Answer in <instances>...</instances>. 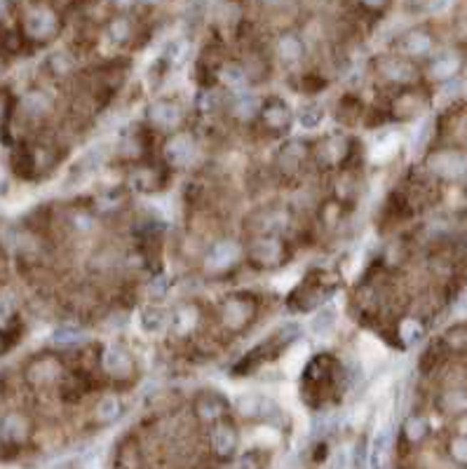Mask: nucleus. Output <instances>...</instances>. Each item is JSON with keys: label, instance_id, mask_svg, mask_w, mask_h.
Instances as JSON below:
<instances>
[{"label": "nucleus", "instance_id": "nucleus-13", "mask_svg": "<svg viewBox=\"0 0 467 469\" xmlns=\"http://www.w3.org/2000/svg\"><path fill=\"white\" fill-rule=\"evenodd\" d=\"M263 118H265V123H268V127H272V129H284L289 123H292V113H289V108L279 101L270 103V106L263 110Z\"/></svg>", "mask_w": 467, "mask_h": 469}, {"label": "nucleus", "instance_id": "nucleus-10", "mask_svg": "<svg viewBox=\"0 0 467 469\" xmlns=\"http://www.w3.org/2000/svg\"><path fill=\"white\" fill-rule=\"evenodd\" d=\"M237 258V247L232 244V242H221V244H216L212 252H209L207 256V265L209 268H228V265H232V261Z\"/></svg>", "mask_w": 467, "mask_h": 469}, {"label": "nucleus", "instance_id": "nucleus-1", "mask_svg": "<svg viewBox=\"0 0 467 469\" xmlns=\"http://www.w3.org/2000/svg\"><path fill=\"white\" fill-rule=\"evenodd\" d=\"M21 29H24V36L31 38V40H47L56 34V29H59V19H56V14L50 10V7L45 5H36L31 7V10L24 14L21 19Z\"/></svg>", "mask_w": 467, "mask_h": 469}, {"label": "nucleus", "instance_id": "nucleus-32", "mask_svg": "<svg viewBox=\"0 0 467 469\" xmlns=\"http://www.w3.org/2000/svg\"><path fill=\"white\" fill-rule=\"evenodd\" d=\"M235 110H240V115H249V113L254 110V99H247V96H245V99H240Z\"/></svg>", "mask_w": 467, "mask_h": 469}, {"label": "nucleus", "instance_id": "nucleus-27", "mask_svg": "<svg viewBox=\"0 0 467 469\" xmlns=\"http://www.w3.org/2000/svg\"><path fill=\"white\" fill-rule=\"evenodd\" d=\"M127 34H130V24H127L125 19H116V21H111V26H108V38L113 40V43H123V40H127Z\"/></svg>", "mask_w": 467, "mask_h": 469}, {"label": "nucleus", "instance_id": "nucleus-23", "mask_svg": "<svg viewBox=\"0 0 467 469\" xmlns=\"http://www.w3.org/2000/svg\"><path fill=\"white\" fill-rule=\"evenodd\" d=\"M399 336H401V341H404L406 345H414V343H418L423 338V326H421V321H416V319H406L404 324L399 326Z\"/></svg>", "mask_w": 467, "mask_h": 469}, {"label": "nucleus", "instance_id": "nucleus-33", "mask_svg": "<svg viewBox=\"0 0 467 469\" xmlns=\"http://www.w3.org/2000/svg\"><path fill=\"white\" fill-rule=\"evenodd\" d=\"M7 96L0 92V132H3V127H5V123H7Z\"/></svg>", "mask_w": 467, "mask_h": 469}, {"label": "nucleus", "instance_id": "nucleus-34", "mask_svg": "<svg viewBox=\"0 0 467 469\" xmlns=\"http://www.w3.org/2000/svg\"><path fill=\"white\" fill-rule=\"evenodd\" d=\"M453 453H456V458L465 460V458H467V439H456V443H453Z\"/></svg>", "mask_w": 467, "mask_h": 469}, {"label": "nucleus", "instance_id": "nucleus-19", "mask_svg": "<svg viewBox=\"0 0 467 469\" xmlns=\"http://www.w3.org/2000/svg\"><path fill=\"white\" fill-rule=\"evenodd\" d=\"M430 45H432V40H430L428 34H423V31H416V34H411V36L404 40V50H406L409 54H414V56L428 54Z\"/></svg>", "mask_w": 467, "mask_h": 469}, {"label": "nucleus", "instance_id": "nucleus-38", "mask_svg": "<svg viewBox=\"0 0 467 469\" xmlns=\"http://www.w3.org/2000/svg\"><path fill=\"white\" fill-rule=\"evenodd\" d=\"M5 347H7V341H5V334L0 331V354L5 352Z\"/></svg>", "mask_w": 467, "mask_h": 469}, {"label": "nucleus", "instance_id": "nucleus-39", "mask_svg": "<svg viewBox=\"0 0 467 469\" xmlns=\"http://www.w3.org/2000/svg\"><path fill=\"white\" fill-rule=\"evenodd\" d=\"M3 12H5V5H3V3H0V14H3Z\"/></svg>", "mask_w": 467, "mask_h": 469}, {"label": "nucleus", "instance_id": "nucleus-28", "mask_svg": "<svg viewBox=\"0 0 467 469\" xmlns=\"http://www.w3.org/2000/svg\"><path fill=\"white\" fill-rule=\"evenodd\" d=\"M385 73H388V78H392V80H409L411 78V68H409L406 63H401V61L385 63Z\"/></svg>", "mask_w": 467, "mask_h": 469}, {"label": "nucleus", "instance_id": "nucleus-36", "mask_svg": "<svg viewBox=\"0 0 467 469\" xmlns=\"http://www.w3.org/2000/svg\"><path fill=\"white\" fill-rule=\"evenodd\" d=\"M332 469H345V453H343V450H338L336 455H334Z\"/></svg>", "mask_w": 467, "mask_h": 469}, {"label": "nucleus", "instance_id": "nucleus-2", "mask_svg": "<svg viewBox=\"0 0 467 469\" xmlns=\"http://www.w3.org/2000/svg\"><path fill=\"white\" fill-rule=\"evenodd\" d=\"M165 158L169 160V165L186 167L190 160L195 158V143H193V139L186 134H176L165 145Z\"/></svg>", "mask_w": 467, "mask_h": 469}, {"label": "nucleus", "instance_id": "nucleus-9", "mask_svg": "<svg viewBox=\"0 0 467 469\" xmlns=\"http://www.w3.org/2000/svg\"><path fill=\"white\" fill-rule=\"evenodd\" d=\"M430 167L437 174L456 176V174H461V169L465 167V158L458 155V153H439V155H434L430 160Z\"/></svg>", "mask_w": 467, "mask_h": 469}, {"label": "nucleus", "instance_id": "nucleus-24", "mask_svg": "<svg viewBox=\"0 0 467 469\" xmlns=\"http://www.w3.org/2000/svg\"><path fill=\"white\" fill-rule=\"evenodd\" d=\"M221 411H223V401L219 397H205L197 403V413L202 418H216L221 416Z\"/></svg>", "mask_w": 467, "mask_h": 469}, {"label": "nucleus", "instance_id": "nucleus-29", "mask_svg": "<svg viewBox=\"0 0 467 469\" xmlns=\"http://www.w3.org/2000/svg\"><path fill=\"white\" fill-rule=\"evenodd\" d=\"M299 120H301V125L305 129H312V127H317L322 120H324V113H322L319 108H305L299 115Z\"/></svg>", "mask_w": 467, "mask_h": 469}, {"label": "nucleus", "instance_id": "nucleus-37", "mask_svg": "<svg viewBox=\"0 0 467 469\" xmlns=\"http://www.w3.org/2000/svg\"><path fill=\"white\" fill-rule=\"evenodd\" d=\"M31 165H34V160H31V153H26V169H31ZM14 167H17V169H19V172H21V169H24V163H19V165H14Z\"/></svg>", "mask_w": 467, "mask_h": 469}, {"label": "nucleus", "instance_id": "nucleus-8", "mask_svg": "<svg viewBox=\"0 0 467 469\" xmlns=\"http://www.w3.org/2000/svg\"><path fill=\"white\" fill-rule=\"evenodd\" d=\"M212 448L216 455L221 458H228L232 450L237 448V434L232 432V427L228 425H219L216 430L212 432Z\"/></svg>", "mask_w": 467, "mask_h": 469}, {"label": "nucleus", "instance_id": "nucleus-4", "mask_svg": "<svg viewBox=\"0 0 467 469\" xmlns=\"http://www.w3.org/2000/svg\"><path fill=\"white\" fill-rule=\"evenodd\" d=\"M26 432H29L26 420L17 413L5 416L0 420V441L3 443H21L26 439Z\"/></svg>", "mask_w": 467, "mask_h": 469}, {"label": "nucleus", "instance_id": "nucleus-3", "mask_svg": "<svg viewBox=\"0 0 467 469\" xmlns=\"http://www.w3.org/2000/svg\"><path fill=\"white\" fill-rule=\"evenodd\" d=\"M132 368H134L132 357L123 350V347L108 345L106 350H103V371H106L108 376L125 378V376L132 373Z\"/></svg>", "mask_w": 467, "mask_h": 469}, {"label": "nucleus", "instance_id": "nucleus-17", "mask_svg": "<svg viewBox=\"0 0 467 469\" xmlns=\"http://www.w3.org/2000/svg\"><path fill=\"white\" fill-rule=\"evenodd\" d=\"M461 66V61H458L456 54H441L439 59L432 61V76L434 78H451L453 73Z\"/></svg>", "mask_w": 467, "mask_h": 469}, {"label": "nucleus", "instance_id": "nucleus-11", "mask_svg": "<svg viewBox=\"0 0 467 469\" xmlns=\"http://www.w3.org/2000/svg\"><path fill=\"white\" fill-rule=\"evenodd\" d=\"M56 371H59V366H56V361H50V359H38L29 366V380L31 383H50V380L56 376Z\"/></svg>", "mask_w": 467, "mask_h": 469}, {"label": "nucleus", "instance_id": "nucleus-30", "mask_svg": "<svg viewBox=\"0 0 467 469\" xmlns=\"http://www.w3.org/2000/svg\"><path fill=\"white\" fill-rule=\"evenodd\" d=\"M12 310H14V301L7 294H0V324H5L12 317Z\"/></svg>", "mask_w": 467, "mask_h": 469}, {"label": "nucleus", "instance_id": "nucleus-31", "mask_svg": "<svg viewBox=\"0 0 467 469\" xmlns=\"http://www.w3.org/2000/svg\"><path fill=\"white\" fill-rule=\"evenodd\" d=\"M237 469H259V458H256V453H247V455L240 458Z\"/></svg>", "mask_w": 467, "mask_h": 469}, {"label": "nucleus", "instance_id": "nucleus-7", "mask_svg": "<svg viewBox=\"0 0 467 469\" xmlns=\"http://www.w3.org/2000/svg\"><path fill=\"white\" fill-rule=\"evenodd\" d=\"M270 408H272V403L265 397H261V394H254V392L242 394V397L237 399V411L247 418H263Z\"/></svg>", "mask_w": 467, "mask_h": 469}, {"label": "nucleus", "instance_id": "nucleus-22", "mask_svg": "<svg viewBox=\"0 0 467 469\" xmlns=\"http://www.w3.org/2000/svg\"><path fill=\"white\" fill-rule=\"evenodd\" d=\"M118 416H120V401L116 397H106L96 406V418H99L101 423H111V420H116Z\"/></svg>", "mask_w": 467, "mask_h": 469}, {"label": "nucleus", "instance_id": "nucleus-35", "mask_svg": "<svg viewBox=\"0 0 467 469\" xmlns=\"http://www.w3.org/2000/svg\"><path fill=\"white\" fill-rule=\"evenodd\" d=\"M165 291H167V282L165 279H155V284L150 287L153 296H160V294H165Z\"/></svg>", "mask_w": 467, "mask_h": 469}, {"label": "nucleus", "instance_id": "nucleus-18", "mask_svg": "<svg viewBox=\"0 0 467 469\" xmlns=\"http://www.w3.org/2000/svg\"><path fill=\"white\" fill-rule=\"evenodd\" d=\"M334 324H336V310H332V307H324V310L317 312L315 317H312L310 329H312V334H317V336H327L329 331L334 329Z\"/></svg>", "mask_w": 467, "mask_h": 469}, {"label": "nucleus", "instance_id": "nucleus-20", "mask_svg": "<svg viewBox=\"0 0 467 469\" xmlns=\"http://www.w3.org/2000/svg\"><path fill=\"white\" fill-rule=\"evenodd\" d=\"M50 108V99L43 94V92H29L24 96V110L29 113V115H43V113Z\"/></svg>", "mask_w": 467, "mask_h": 469}, {"label": "nucleus", "instance_id": "nucleus-26", "mask_svg": "<svg viewBox=\"0 0 467 469\" xmlns=\"http://www.w3.org/2000/svg\"><path fill=\"white\" fill-rule=\"evenodd\" d=\"M404 430H406L409 439L418 441V439H421V436L425 434V430H428V423H425V418H421V416H411V418L406 420Z\"/></svg>", "mask_w": 467, "mask_h": 469}, {"label": "nucleus", "instance_id": "nucleus-21", "mask_svg": "<svg viewBox=\"0 0 467 469\" xmlns=\"http://www.w3.org/2000/svg\"><path fill=\"white\" fill-rule=\"evenodd\" d=\"M83 341V331L76 326H61L52 334V343L56 345H76Z\"/></svg>", "mask_w": 467, "mask_h": 469}, {"label": "nucleus", "instance_id": "nucleus-16", "mask_svg": "<svg viewBox=\"0 0 467 469\" xmlns=\"http://www.w3.org/2000/svg\"><path fill=\"white\" fill-rule=\"evenodd\" d=\"M165 321H167V314L165 310H160V307H146V310L141 312V329L146 331V334H158V331L165 326Z\"/></svg>", "mask_w": 467, "mask_h": 469}, {"label": "nucleus", "instance_id": "nucleus-15", "mask_svg": "<svg viewBox=\"0 0 467 469\" xmlns=\"http://www.w3.org/2000/svg\"><path fill=\"white\" fill-rule=\"evenodd\" d=\"M279 254H282V247H279V242L277 239H261L259 244L254 247V258L259 263H275L277 258H279Z\"/></svg>", "mask_w": 467, "mask_h": 469}, {"label": "nucleus", "instance_id": "nucleus-25", "mask_svg": "<svg viewBox=\"0 0 467 469\" xmlns=\"http://www.w3.org/2000/svg\"><path fill=\"white\" fill-rule=\"evenodd\" d=\"M221 80L225 85H230L232 90H237V87L245 85V73H242V68H237L235 63H228V66H223V71H221Z\"/></svg>", "mask_w": 467, "mask_h": 469}, {"label": "nucleus", "instance_id": "nucleus-12", "mask_svg": "<svg viewBox=\"0 0 467 469\" xmlns=\"http://www.w3.org/2000/svg\"><path fill=\"white\" fill-rule=\"evenodd\" d=\"M249 312H252V307L242 301H228L223 305V321L228 326H240L245 324V319L249 317Z\"/></svg>", "mask_w": 467, "mask_h": 469}, {"label": "nucleus", "instance_id": "nucleus-5", "mask_svg": "<svg viewBox=\"0 0 467 469\" xmlns=\"http://www.w3.org/2000/svg\"><path fill=\"white\" fill-rule=\"evenodd\" d=\"M148 118H150L158 127L172 129V127L179 125L181 110H179V106H176V103H172V101H158L155 106H150Z\"/></svg>", "mask_w": 467, "mask_h": 469}, {"label": "nucleus", "instance_id": "nucleus-6", "mask_svg": "<svg viewBox=\"0 0 467 469\" xmlns=\"http://www.w3.org/2000/svg\"><path fill=\"white\" fill-rule=\"evenodd\" d=\"M390 455V430H378L374 436L371 450H369V467L371 469H385L388 467Z\"/></svg>", "mask_w": 467, "mask_h": 469}, {"label": "nucleus", "instance_id": "nucleus-14", "mask_svg": "<svg viewBox=\"0 0 467 469\" xmlns=\"http://www.w3.org/2000/svg\"><path fill=\"white\" fill-rule=\"evenodd\" d=\"M277 52H279L282 59H287V61H296V59H301V54H303V43L299 40V36L287 34V36H282V38H279V43H277Z\"/></svg>", "mask_w": 467, "mask_h": 469}, {"label": "nucleus", "instance_id": "nucleus-40", "mask_svg": "<svg viewBox=\"0 0 467 469\" xmlns=\"http://www.w3.org/2000/svg\"><path fill=\"white\" fill-rule=\"evenodd\" d=\"M463 310H465V312H467V301H465V303H463Z\"/></svg>", "mask_w": 467, "mask_h": 469}]
</instances>
